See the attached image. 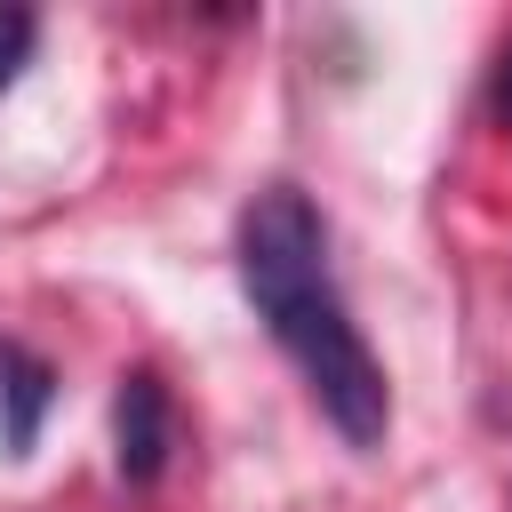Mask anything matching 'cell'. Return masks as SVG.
<instances>
[{
	"mask_svg": "<svg viewBox=\"0 0 512 512\" xmlns=\"http://www.w3.org/2000/svg\"><path fill=\"white\" fill-rule=\"evenodd\" d=\"M32 40H40V16H32V8H0V96H8L16 72L32 64Z\"/></svg>",
	"mask_w": 512,
	"mask_h": 512,
	"instance_id": "4",
	"label": "cell"
},
{
	"mask_svg": "<svg viewBox=\"0 0 512 512\" xmlns=\"http://www.w3.org/2000/svg\"><path fill=\"white\" fill-rule=\"evenodd\" d=\"M48 408H56V368L40 352H24V344H0V448L32 456Z\"/></svg>",
	"mask_w": 512,
	"mask_h": 512,
	"instance_id": "3",
	"label": "cell"
},
{
	"mask_svg": "<svg viewBox=\"0 0 512 512\" xmlns=\"http://www.w3.org/2000/svg\"><path fill=\"white\" fill-rule=\"evenodd\" d=\"M496 112L512 120V48H504V64H496Z\"/></svg>",
	"mask_w": 512,
	"mask_h": 512,
	"instance_id": "5",
	"label": "cell"
},
{
	"mask_svg": "<svg viewBox=\"0 0 512 512\" xmlns=\"http://www.w3.org/2000/svg\"><path fill=\"white\" fill-rule=\"evenodd\" d=\"M176 456V400L152 368H128L120 392H112V464L128 488H152Z\"/></svg>",
	"mask_w": 512,
	"mask_h": 512,
	"instance_id": "2",
	"label": "cell"
},
{
	"mask_svg": "<svg viewBox=\"0 0 512 512\" xmlns=\"http://www.w3.org/2000/svg\"><path fill=\"white\" fill-rule=\"evenodd\" d=\"M232 256H240V288H248L264 336L296 360L312 408L336 424V440L352 456H376L384 432H392V384H384V360L368 352V336H360V320L336 288L328 224H320L312 192L264 184L240 208Z\"/></svg>",
	"mask_w": 512,
	"mask_h": 512,
	"instance_id": "1",
	"label": "cell"
}]
</instances>
